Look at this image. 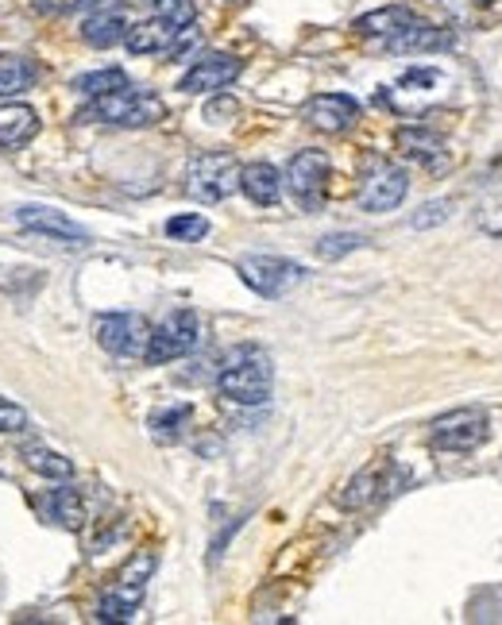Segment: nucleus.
<instances>
[{
	"label": "nucleus",
	"instance_id": "ddd939ff",
	"mask_svg": "<svg viewBox=\"0 0 502 625\" xmlns=\"http://www.w3.org/2000/svg\"><path fill=\"white\" fill-rule=\"evenodd\" d=\"M305 120H310V128L340 136L360 120V101L348 93H317L305 104Z\"/></svg>",
	"mask_w": 502,
	"mask_h": 625
},
{
	"label": "nucleus",
	"instance_id": "cd10ccee",
	"mask_svg": "<svg viewBox=\"0 0 502 625\" xmlns=\"http://www.w3.org/2000/svg\"><path fill=\"white\" fill-rule=\"evenodd\" d=\"M166 235H171V240H183V243H198L209 235V220L201 217V213H183V217L166 220Z\"/></svg>",
	"mask_w": 502,
	"mask_h": 625
},
{
	"label": "nucleus",
	"instance_id": "f257e3e1",
	"mask_svg": "<svg viewBox=\"0 0 502 625\" xmlns=\"http://www.w3.org/2000/svg\"><path fill=\"white\" fill-rule=\"evenodd\" d=\"M166 116V101L151 89L124 86L113 93L93 97L78 113L81 124H113V128H151Z\"/></svg>",
	"mask_w": 502,
	"mask_h": 625
},
{
	"label": "nucleus",
	"instance_id": "5701e85b",
	"mask_svg": "<svg viewBox=\"0 0 502 625\" xmlns=\"http://www.w3.org/2000/svg\"><path fill=\"white\" fill-rule=\"evenodd\" d=\"M24 463L32 471H39L43 479H54V483H66L70 475H74V463L66 460V456H59V451L43 448V444H24Z\"/></svg>",
	"mask_w": 502,
	"mask_h": 625
},
{
	"label": "nucleus",
	"instance_id": "c85d7f7f",
	"mask_svg": "<svg viewBox=\"0 0 502 625\" xmlns=\"http://www.w3.org/2000/svg\"><path fill=\"white\" fill-rule=\"evenodd\" d=\"M151 16H163L178 27H190L198 20V4L193 0H148Z\"/></svg>",
	"mask_w": 502,
	"mask_h": 625
},
{
	"label": "nucleus",
	"instance_id": "4468645a",
	"mask_svg": "<svg viewBox=\"0 0 502 625\" xmlns=\"http://www.w3.org/2000/svg\"><path fill=\"white\" fill-rule=\"evenodd\" d=\"M183 31L186 27L171 24V20L151 16V20H139V24L128 27L124 47H128L131 54H171V47L178 43V35Z\"/></svg>",
	"mask_w": 502,
	"mask_h": 625
},
{
	"label": "nucleus",
	"instance_id": "a211bd4d",
	"mask_svg": "<svg viewBox=\"0 0 502 625\" xmlns=\"http://www.w3.org/2000/svg\"><path fill=\"white\" fill-rule=\"evenodd\" d=\"M414 12L410 9H402V4H390V9H375V12H367V16H360L355 20V31L360 35H367V39H394L399 31H406L410 24H414Z\"/></svg>",
	"mask_w": 502,
	"mask_h": 625
},
{
	"label": "nucleus",
	"instance_id": "f3484780",
	"mask_svg": "<svg viewBox=\"0 0 502 625\" xmlns=\"http://www.w3.org/2000/svg\"><path fill=\"white\" fill-rule=\"evenodd\" d=\"M240 190L248 193V201L271 208V205H278V197H283V174H278L271 163H248V166H240Z\"/></svg>",
	"mask_w": 502,
	"mask_h": 625
},
{
	"label": "nucleus",
	"instance_id": "9d476101",
	"mask_svg": "<svg viewBox=\"0 0 502 625\" xmlns=\"http://www.w3.org/2000/svg\"><path fill=\"white\" fill-rule=\"evenodd\" d=\"M410 193V174L402 166H390V163H379L375 170L364 174V186H360V205L367 213H390V208H399Z\"/></svg>",
	"mask_w": 502,
	"mask_h": 625
},
{
	"label": "nucleus",
	"instance_id": "0eeeda50",
	"mask_svg": "<svg viewBox=\"0 0 502 625\" xmlns=\"http://www.w3.org/2000/svg\"><path fill=\"white\" fill-rule=\"evenodd\" d=\"M201 340V321L193 309H174L159 329H151L148 336V347H143V359L151 367H163V363H174V359L190 356L193 347Z\"/></svg>",
	"mask_w": 502,
	"mask_h": 625
},
{
	"label": "nucleus",
	"instance_id": "a878e982",
	"mask_svg": "<svg viewBox=\"0 0 502 625\" xmlns=\"http://www.w3.org/2000/svg\"><path fill=\"white\" fill-rule=\"evenodd\" d=\"M124 86H128V74H124V69H116V66L93 69V74H81V78H74V89H78V93H86L89 101H93V97L113 93V89H124Z\"/></svg>",
	"mask_w": 502,
	"mask_h": 625
},
{
	"label": "nucleus",
	"instance_id": "f8f14e48",
	"mask_svg": "<svg viewBox=\"0 0 502 625\" xmlns=\"http://www.w3.org/2000/svg\"><path fill=\"white\" fill-rule=\"evenodd\" d=\"M240 69L243 62L236 59V54H201L183 74L178 89H183V93H217V89L233 86V81L240 78Z\"/></svg>",
	"mask_w": 502,
	"mask_h": 625
},
{
	"label": "nucleus",
	"instance_id": "dca6fc26",
	"mask_svg": "<svg viewBox=\"0 0 502 625\" xmlns=\"http://www.w3.org/2000/svg\"><path fill=\"white\" fill-rule=\"evenodd\" d=\"M39 136V113L32 104H0V148H24Z\"/></svg>",
	"mask_w": 502,
	"mask_h": 625
},
{
	"label": "nucleus",
	"instance_id": "7ed1b4c3",
	"mask_svg": "<svg viewBox=\"0 0 502 625\" xmlns=\"http://www.w3.org/2000/svg\"><path fill=\"white\" fill-rule=\"evenodd\" d=\"M155 552H136L124 564V572L116 575V583L109 590H104L101 607H97V617L101 622H131L139 610V602H143V595H148V583L151 575H155Z\"/></svg>",
	"mask_w": 502,
	"mask_h": 625
},
{
	"label": "nucleus",
	"instance_id": "b1692460",
	"mask_svg": "<svg viewBox=\"0 0 502 625\" xmlns=\"http://www.w3.org/2000/svg\"><path fill=\"white\" fill-rule=\"evenodd\" d=\"M47 510H51V518L59 521V525H66V530H81V525H86V502H81V495L74 486L51 490Z\"/></svg>",
	"mask_w": 502,
	"mask_h": 625
},
{
	"label": "nucleus",
	"instance_id": "20e7f679",
	"mask_svg": "<svg viewBox=\"0 0 502 625\" xmlns=\"http://www.w3.org/2000/svg\"><path fill=\"white\" fill-rule=\"evenodd\" d=\"M240 190V163L228 151H205L186 170V193L201 205H217Z\"/></svg>",
	"mask_w": 502,
	"mask_h": 625
},
{
	"label": "nucleus",
	"instance_id": "f03ea898",
	"mask_svg": "<svg viewBox=\"0 0 502 625\" xmlns=\"http://www.w3.org/2000/svg\"><path fill=\"white\" fill-rule=\"evenodd\" d=\"M271 386H275V367L267 352L255 344L236 347L217 379V391L236 406H263L271 398Z\"/></svg>",
	"mask_w": 502,
	"mask_h": 625
},
{
	"label": "nucleus",
	"instance_id": "72a5a7b5",
	"mask_svg": "<svg viewBox=\"0 0 502 625\" xmlns=\"http://www.w3.org/2000/svg\"><path fill=\"white\" fill-rule=\"evenodd\" d=\"M402 86H437V69H406Z\"/></svg>",
	"mask_w": 502,
	"mask_h": 625
},
{
	"label": "nucleus",
	"instance_id": "c756f323",
	"mask_svg": "<svg viewBox=\"0 0 502 625\" xmlns=\"http://www.w3.org/2000/svg\"><path fill=\"white\" fill-rule=\"evenodd\" d=\"M452 217V201H425L422 208H417L414 217H410V228H417V232H429V228L444 225V220Z\"/></svg>",
	"mask_w": 502,
	"mask_h": 625
},
{
	"label": "nucleus",
	"instance_id": "473e14b6",
	"mask_svg": "<svg viewBox=\"0 0 502 625\" xmlns=\"http://www.w3.org/2000/svg\"><path fill=\"white\" fill-rule=\"evenodd\" d=\"M236 113H240V104H236L233 97H221V101H213V104H209V109H205V120L225 124L228 116H236Z\"/></svg>",
	"mask_w": 502,
	"mask_h": 625
},
{
	"label": "nucleus",
	"instance_id": "2f4dec72",
	"mask_svg": "<svg viewBox=\"0 0 502 625\" xmlns=\"http://www.w3.org/2000/svg\"><path fill=\"white\" fill-rule=\"evenodd\" d=\"M20 429H27V413L16 401L0 398V433H20Z\"/></svg>",
	"mask_w": 502,
	"mask_h": 625
},
{
	"label": "nucleus",
	"instance_id": "9b49d317",
	"mask_svg": "<svg viewBox=\"0 0 502 625\" xmlns=\"http://www.w3.org/2000/svg\"><path fill=\"white\" fill-rule=\"evenodd\" d=\"M16 220H20V228H27V232H35V235H47V240H54V243H70V247L89 243L86 228L51 205H24L16 213Z\"/></svg>",
	"mask_w": 502,
	"mask_h": 625
},
{
	"label": "nucleus",
	"instance_id": "423d86ee",
	"mask_svg": "<svg viewBox=\"0 0 502 625\" xmlns=\"http://www.w3.org/2000/svg\"><path fill=\"white\" fill-rule=\"evenodd\" d=\"M491 433V417L484 406H460L441 413L429 425V444L441 451H476Z\"/></svg>",
	"mask_w": 502,
	"mask_h": 625
},
{
	"label": "nucleus",
	"instance_id": "412c9836",
	"mask_svg": "<svg viewBox=\"0 0 502 625\" xmlns=\"http://www.w3.org/2000/svg\"><path fill=\"white\" fill-rule=\"evenodd\" d=\"M39 66L24 54H0V97H16L35 86Z\"/></svg>",
	"mask_w": 502,
	"mask_h": 625
},
{
	"label": "nucleus",
	"instance_id": "393cba45",
	"mask_svg": "<svg viewBox=\"0 0 502 625\" xmlns=\"http://www.w3.org/2000/svg\"><path fill=\"white\" fill-rule=\"evenodd\" d=\"M190 417H193L190 406H166V409H159V413H151L148 429L159 444H174V441H183V429L190 425Z\"/></svg>",
	"mask_w": 502,
	"mask_h": 625
},
{
	"label": "nucleus",
	"instance_id": "39448f33",
	"mask_svg": "<svg viewBox=\"0 0 502 625\" xmlns=\"http://www.w3.org/2000/svg\"><path fill=\"white\" fill-rule=\"evenodd\" d=\"M236 275L243 278V286L255 290L260 297H286L305 282L302 263L283 259V255H243L236 263Z\"/></svg>",
	"mask_w": 502,
	"mask_h": 625
},
{
	"label": "nucleus",
	"instance_id": "aec40b11",
	"mask_svg": "<svg viewBox=\"0 0 502 625\" xmlns=\"http://www.w3.org/2000/svg\"><path fill=\"white\" fill-rule=\"evenodd\" d=\"M449 43H452L449 31H441V27L434 24H422V20H414V24L394 35V39H387L390 51H444Z\"/></svg>",
	"mask_w": 502,
	"mask_h": 625
},
{
	"label": "nucleus",
	"instance_id": "1a4fd4ad",
	"mask_svg": "<svg viewBox=\"0 0 502 625\" xmlns=\"http://www.w3.org/2000/svg\"><path fill=\"white\" fill-rule=\"evenodd\" d=\"M148 336L151 329L139 312H104L101 321H97V344L109 356H143Z\"/></svg>",
	"mask_w": 502,
	"mask_h": 625
},
{
	"label": "nucleus",
	"instance_id": "4be33fe9",
	"mask_svg": "<svg viewBox=\"0 0 502 625\" xmlns=\"http://www.w3.org/2000/svg\"><path fill=\"white\" fill-rule=\"evenodd\" d=\"M382 490H390L387 479H382V468H367V471H360V475H355L352 483L344 486V495H340V506H344V510H360V506L375 502V498H379Z\"/></svg>",
	"mask_w": 502,
	"mask_h": 625
},
{
	"label": "nucleus",
	"instance_id": "2eb2a0df",
	"mask_svg": "<svg viewBox=\"0 0 502 625\" xmlns=\"http://www.w3.org/2000/svg\"><path fill=\"white\" fill-rule=\"evenodd\" d=\"M394 148H399L406 158H414V163H422L425 170H444V166H449L444 139L437 136V131H429V128H399Z\"/></svg>",
	"mask_w": 502,
	"mask_h": 625
},
{
	"label": "nucleus",
	"instance_id": "6e6552de",
	"mask_svg": "<svg viewBox=\"0 0 502 625\" xmlns=\"http://www.w3.org/2000/svg\"><path fill=\"white\" fill-rule=\"evenodd\" d=\"M329 155L325 151H298L286 166V186L294 193V201L310 213L325 205V186H329Z\"/></svg>",
	"mask_w": 502,
	"mask_h": 625
},
{
	"label": "nucleus",
	"instance_id": "bb28decb",
	"mask_svg": "<svg viewBox=\"0 0 502 625\" xmlns=\"http://www.w3.org/2000/svg\"><path fill=\"white\" fill-rule=\"evenodd\" d=\"M364 243L367 240L360 232H329V235H321V240H317V259L337 263V259H344V255L360 252Z\"/></svg>",
	"mask_w": 502,
	"mask_h": 625
},
{
	"label": "nucleus",
	"instance_id": "6ab92c4d",
	"mask_svg": "<svg viewBox=\"0 0 502 625\" xmlns=\"http://www.w3.org/2000/svg\"><path fill=\"white\" fill-rule=\"evenodd\" d=\"M128 20H124L121 9H104V12H93V16L81 24V39H86L89 47H97V51H104V47H116L124 43V35H128Z\"/></svg>",
	"mask_w": 502,
	"mask_h": 625
},
{
	"label": "nucleus",
	"instance_id": "7c9ffc66",
	"mask_svg": "<svg viewBox=\"0 0 502 625\" xmlns=\"http://www.w3.org/2000/svg\"><path fill=\"white\" fill-rule=\"evenodd\" d=\"M476 225L484 228L487 235H494V240H502V193H494V197H487L484 205H479Z\"/></svg>",
	"mask_w": 502,
	"mask_h": 625
}]
</instances>
